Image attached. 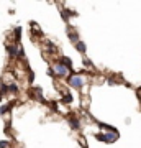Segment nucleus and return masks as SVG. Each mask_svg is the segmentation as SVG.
<instances>
[{
  "label": "nucleus",
  "mask_w": 141,
  "mask_h": 148,
  "mask_svg": "<svg viewBox=\"0 0 141 148\" xmlns=\"http://www.w3.org/2000/svg\"><path fill=\"white\" fill-rule=\"evenodd\" d=\"M71 73H72V71H69L67 68H64L61 63H56L52 68H49V71H48V74H49V76H59V77L71 76Z\"/></svg>",
  "instance_id": "1"
},
{
  "label": "nucleus",
  "mask_w": 141,
  "mask_h": 148,
  "mask_svg": "<svg viewBox=\"0 0 141 148\" xmlns=\"http://www.w3.org/2000/svg\"><path fill=\"white\" fill-rule=\"evenodd\" d=\"M69 125H71L72 130H79L80 128V122H79V119L76 115H71L69 117Z\"/></svg>",
  "instance_id": "4"
},
{
  "label": "nucleus",
  "mask_w": 141,
  "mask_h": 148,
  "mask_svg": "<svg viewBox=\"0 0 141 148\" xmlns=\"http://www.w3.org/2000/svg\"><path fill=\"white\" fill-rule=\"evenodd\" d=\"M97 140L100 142H105V143H113L116 142V138H118V132H104V133H97L95 135Z\"/></svg>",
  "instance_id": "3"
},
{
  "label": "nucleus",
  "mask_w": 141,
  "mask_h": 148,
  "mask_svg": "<svg viewBox=\"0 0 141 148\" xmlns=\"http://www.w3.org/2000/svg\"><path fill=\"white\" fill-rule=\"evenodd\" d=\"M20 35H21V28L18 27V28H15V38L16 40H20Z\"/></svg>",
  "instance_id": "13"
},
{
  "label": "nucleus",
  "mask_w": 141,
  "mask_h": 148,
  "mask_svg": "<svg viewBox=\"0 0 141 148\" xmlns=\"http://www.w3.org/2000/svg\"><path fill=\"white\" fill-rule=\"evenodd\" d=\"M0 148H8V142H0Z\"/></svg>",
  "instance_id": "14"
},
{
  "label": "nucleus",
  "mask_w": 141,
  "mask_h": 148,
  "mask_svg": "<svg viewBox=\"0 0 141 148\" xmlns=\"http://www.w3.org/2000/svg\"><path fill=\"white\" fill-rule=\"evenodd\" d=\"M7 89L15 94V92H18V86H16V84H10V86H7Z\"/></svg>",
  "instance_id": "11"
},
{
  "label": "nucleus",
  "mask_w": 141,
  "mask_h": 148,
  "mask_svg": "<svg viewBox=\"0 0 141 148\" xmlns=\"http://www.w3.org/2000/svg\"><path fill=\"white\" fill-rule=\"evenodd\" d=\"M67 82L72 89H82L85 84V79L79 74H71V76H67Z\"/></svg>",
  "instance_id": "2"
},
{
  "label": "nucleus",
  "mask_w": 141,
  "mask_h": 148,
  "mask_svg": "<svg viewBox=\"0 0 141 148\" xmlns=\"http://www.w3.org/2000/svg\"><path fill=\"white\" fill-rule=\"evenodd\" d=\"M59 63L63 64L64 68H67L69 71H72V61H71V58H67V56H63V58L59 59Z\"/></svg>",
  "instance_id": "5"
},
{
  "label": "nucleus",
  "mask_w": 141,
  "mask_h": 148,
  "mask_svg": "<svg viewBox=\"0 0 141 148\" xmlns=\"http://www.w3.org/2000/svg\"><path fill=\"white\" fill-rule=\"evenodd\" d=\"M140 104H141V99H140Z\"/></svg>",
  "instance_id": "15"
},
{
  "label": "nucleus",
  "mask_w": 141,
  "mask_h": 148,
  "mask_svg": "<svg viewBox=\"0 0 141 148\" xmlns=\"http://www.w3.org/2000/svg\"><path fill=\"white\" fill-rule=\"evenodd\" d=\"M10 107H12V104H8V106H2V107H0V115H3L5 112H8Z\"/></svg>",
  "instance_id": "12"
},
{
  "label": "nucleus",
  "mask_w": 141,
  "mask_h": 148,
  "mask_svg": "<svg viewBox=\"0 0 141 148\" xmlns=\"http://www.w3.org/2000/svg\"><path fill=\"white\" fill-rule=\"evenodd\" d=\"M63 102L64 104H71V102H72V94H64V97H63Z\"/></svg>",
  "instance_id": "10"
},
{
  "label": "nucleus",
  "mask_w": 141,
  "mask_h": 148,
  "mask_svg": "<svg viewBox=\"0 0 141 148\" xmlns=\"http://www.w3.org/2000/svg\"><path fill=\"white\" fill-rule=\"evenodd\" d=\"M69 40H71V43H74V45H76V43L77 41H80V40H79V35H77V32H72V30H69Z\"/></svg>",
  "instance_id": "8"
},
{
  "label": "nucleus",
  "mask_w": 141,
  "mask_h": 148,
  "mask_svg": "<svg viewBox=\"0 0 141 148\" xmlns=\"http://www.w3.org/2000/svg\"><path fill=\"white\" fill-rule=\"evenodd\" d=\"M7 51L10 54V58H16V56H18V46H16V45H8V46H7Z\"/></svg>",
  "instance_id": "6"
},
{
  "label": "nucleus",
  "mask_w": 141,
  "mask_h": 148,
  "mask_svg": "<svg viewBox=\"0 0 141 148\" xmlns=\"http://www.w3.org/2000/svg\"><path fill=\"white\" fill-rule=\"evenodd\" d=\"M74 46H76V49H77L80 54H85V51H87V46H85V43L84 41H77Z\"/></svg>",
  "instance_id": "7"
},
{
  "label": "nucleus",
  "mask_w": 141,
  "mask_h": 148,
  "mask_svg": "<svg viewBox=\"0 0 141 148\" xmlns=\"http://www.w3.org/2000/svg\"><path fill=\"white\" fill-rule=\"evenodd\" d=\"M61 15H63L64 21H67V20H69V16H72V15H76V12H72V10H69V8H64V10L61 12Z\"/></svg>",
  "instance_id": "9"
}]
</instances>
